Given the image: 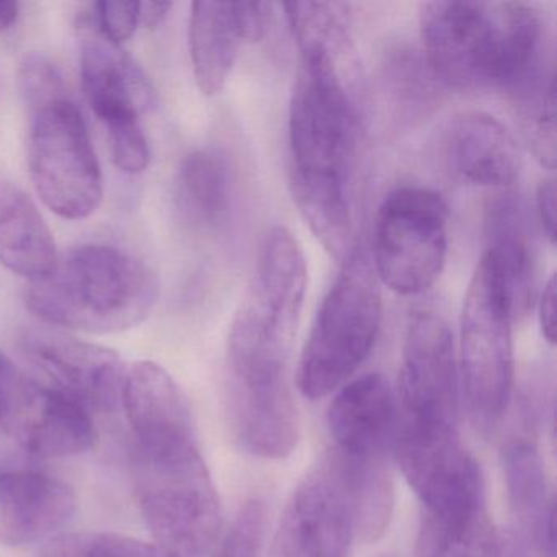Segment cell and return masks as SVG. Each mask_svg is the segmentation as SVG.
<instances>
[{
  "label": "cell",
  "instance_id": "obj_3",
  "mask_svg": "<svg viewBox=\"0 0 557 557\" xmlns=\"http://www.w3.org/2000/svg\"><path fill=\"white\" fill-rule=\"evenodd\" d=\"M420 35L426 64L453 89L515 97L547 73L543 14L528 2H426Z\"/></svg>",
  "mask_w": 557,
  "mask_h": 557
},
{
  "label": "cell",
  "instance_id": "obj_28",
  "mask_svg": "<svg viewBox=\"0 0 557 557\" xmlns=\"http://www.w3.org/2000/svg\"><path fill=\"white\" fill-rule=\"evenodd\" d=\"M90 9L100 34L113 44H125L138 28L139 2H97Z\"/></svg>",
  "mask_w": 557,
  "mask_h": 557
},
{
  "label": "cell",
  "instance_id": "obj_2",
  "mask_svg": "<svg viewBox=\"0 0 557 557\" xmlns=\"http://www.w3.org/2000/svg\"><path fill=\"white\" fill-rule=\"evenodd\" d=\"M360 99L361 87L331 64L301 57L289 100V187L299 213L334 259L351 252Z\"/></svg>",
  "mask_w": 557,
  "mask_h": 557
},
{
  "label": "cell",
  "instance_id": "obj_23",
  "mask_svg": "<svg viewBox=\"0 0 557 557\" xmlns=\"http://www.w3.org/2000/svg\"><path fill=\"white\" fill-rule=\"evenodd\" d=\"M182 210L194 223L213 230L230 216L233 178L224 156L211 149L188 152L177 177Z\"/></svg>",
  "mask_w": 557,
  "mask_h": 557
},
{
  "label": "cell",
  "instance_id": "obj_18",
  "mask_svg": "<svg viewBox=\"0 0 557 557\" xmlns=\"http://www.w3.org/2000/svg\"><path fill=\"white\" fill-rule=\"evenodd\" d=\"M76 511V492L61 479L27 469L0 471V544L47 543Z\"/></svg>",
  "mask_w": 557,
  "mask_h": 557
},
{
  "label": "cell",
  "instance_id": "obj_32",
  "mask_svg": "<svg viewBox=\"0 0 557 557\" xmlns=\"http://www.w3.org/2000/svg\"><path fill=\"white\" fill-rule=\"evenodd\" d=\"M172 4H162V2H141L139 4V25L148 28V30H156L164 24L171 12Z\"/></svg>",
  "mask_w": 557,
  "mask_h": 557
},
{
  "label": "cell",
  "instance_id": "obj_17",
  "mask_svg": "<svg viewBox=\"0 0 557 557\" xmlns=\"http://www.w3.org/2000/svg\"><path fill=\"white\" fill-rule=\"evenodd\" d=\"M327 425L332 453L347 461H387L397 432V404L389 381L380 373L345 383L332 399Z\"/></svg>",
  "mask_w": 557,
  "mask_h": 557
},
{
  "label": "cell",
  "instance_id": "obj_25",
  "mask_svg": "<svg viewBox=\"0 0 557 557\" xmlns=\"http://www.w3.org/2000/svg\"><path fill=\"white\" fill-rule=\"evenodd\" d=\"M37 557H175L158 543L109 531L61 533L44 544Z\"/></svg>",
  "mask_w": 557,
  "mask_h": 557
},
{
  "label": "cell",
  "instance_id": "obj_22",
  "mask_svg": "<svg viewBox=\"0 0 557 557\" xmlns=\"http://www.w3.org/2000/svg\"><path fill=\"white\" fill-rule=\"evenodd\" d=\"M57 257L53 234L37 205L0 177V263L32 282L50 272Z\"/></svg>",
  "mask_w": 557,
  "mask_h": 557
},
{
  "label": "cell",
  "instance_id": "obj_7",
  "mask_svg": "<svg viewBox=\"0 0 557 557\" xmlns=\"http://www.w3.org/2000/svg\"><path fill=\"white\" fill-rule=\"evenodd\" d=\"M132 451L133 487L154 543L175 557H207L221 504L194 425L133 436Z\"/></svg>",
  "mask_w": 557,
  "mask_h": 557
},
{
  "label": "cell",
  "instance_id": "obj_21",
  "mask_svg": "<svg viewBox=\"0 0 557 557\" xmlns=\"http://www.w3.org/2000/svg\"><path fill=\"white\" fill-rule=\"evenodd\" d=\"M508 504L518 536L541 557H554V495L540 451L528 440H511L502 451Z\"/></svg>",
  "mask_w": 557,
  "mask_h": 557
},
{
  "label": "cell",
  "instance_id": "obj_31",
  "mask_svg": "<svg viewBox=\"0 0 557 557\" xmlns=\"http://www.w3.org/2000/svg\"><path fill=\"white\" fill-rule=\"evenodd\" d=\"M540 324L544 338L549 344L556 342V276H550L541 293Z\"/></svg>",
  "mask_w": 557,
  "mask_h": 557
},
{
  "label": "cell",
  "instance_id": "obj_16",
  "mask_svg": "<svg viewBox=\"0 0 557 557\" xmlns=\"http://www.w3.org/2000/svg\"><path fill=\"white\" fill-rule=\"evenodd\" d=\"M81 79L90 109L109 126L139 120L156 106V90L145 71L123 50L103 37L92 9L79 17Z\"/></svg>",
  "mask_w": 557,
  "mask_h": 557
},
{
  "label": "cell",
  "instance_id": "obj_20",
  "mask_svg": "<svg viewBox=\"0 0 557 557\" xmlns=\"http://www.w3.org/2000/svg\"><path fill=\"white\" fill-rule=\"evenodd\" d=\"M485 253L494 259L507 285L515 319L531 309L536 286L533 224L520 195H495L485 211Z\"/></svg>",
  "mask_w": 557,
  "mask_h": 557
},
{
  "label": "cell",
  "instance_id": "obj_14",
  "mask_svg": "<svg viewBox=\"0 0 557 557\" xmlns=\"http://www.w3.org/2000/svg\"><path fill=\"white\" fill-rule=\"evenodd\" d=\"M22 350L47 386L86 412H112L122 404L128 367L110 348L35 332L24 338Z\"/></svg>",
  "mask_w": 557,
  "mask_h": 557
},
{
  "label": "cell",
  "instance_id": "obj_11",
  "mask_svg": "<svg viewBox=\"0 0 557 557\" xmlns=\"http://www.w3.org/2000/svg\"><path fill=\"white\" fill-rule=\"evenodd\" d=\"M0 432L44 458L83 455L96 445L90 413L0 351Z\"/></svg>",
  "mask_w": 557,
  "mask_h": 557
},
{
  "label": "cell",
  "instance_id": "obj_1",
  "mask_svg": "<svg viewBox=\"0 0 557 557\" xmlns=\"http://www.w3.org/2000/svg\"><path fill=\"white\" fill-rule=\"evenodd\" d=\"M306 285L301 246L286 227H273L263 237L227 341L226 413L234 438L249 451H280L298 436V409L286 370Z\"/></svg>",
  "mask_w": 557,
  "mask_h": 557
},
{
  "label": "cell",
  "instance_id": "obj_4",
  "mask_svg": "<svg viewBox=\"0 0 557 557\" xmlns=\"http://www.w3.org/2000/svg\"><path fill=\"white\" fill-rule=\"evenodd\" d=\"M396 458L420 502L417 557H484L495 531L488 523L481 469L458 426L403 420Z\"/></svg>",
  "mask_w": 557,
  "mask_h": 557
},
{
  "label": "cell",
  "instance_id": "obj_13",
  "mask_svg": "<svg viewBox=\"0 0 557 557\" xmlns=\"http://www.w3.org/2000/svg\"><path fill=\"white\" fill-rule=\"evenodd\" d=\"M458 381L448 324L433 309H419L404 341L399 374L404 420L458 425Z\"/></svg>",
  "mask_w": 557,
  "mask_h": 557
},
{
  "label": "cell",
  "instance_id": "obj_10",
  "mask_svg": "<svg viewBox=\"0 0 557 557\" xmlns=\"http://www.w3.org/2000/svg\"><path fill=\"white\" fill-rule=\"evenodd\" d=\"M449 208L430 188L404 185L391 191L373 234L374 272L399 295H420L442 275L448 252Z\"/></svg>",
  "mask_w": 557,
  "mask_h": 557
},
{
  "label": "cell",
  "instance_id": "obj_24",
  "mask_svg": "<svg viewBox=\"0 0 557 557\" xmlns=\"http://www.w3.org/2000/svg\"><path fill=\"white\" fill-rule=\"evenodd\" d=\"M521 129L534 158L543 168L556 165V81L554 73L513 97Z\"/></svg>",
  "mask_w": 557,
  "mask_h": 557
},
{
  "label": "cell",
  "instance_id": "obj_8",
  "mask_svg": "<svg viewBox=\"0 0 557 557\" xmlns=\"http://www.w3.org/2000/svg\"><path fill=\"white\" fill-rule=\"evenodd\" d=\"M381 321L383 293L370 253L351 250L302 347L296 371L302 396L318 400L341 389L370 357Z\"/></svg>",
  "mask_w": 557,
  "mask_h": 557
},
{
  "label": "cell",
  "instance_id": "obj_30",
  "mask_svg": "<svg viewBox=\"0 0 557 557\" xmlns=\"http://www.w3.org/2000/svg\"><path fill=\"white\" fill-rule=\"evenodd\" d=\"M531 547L513 531H495L484 557H533Z\"/></svg>",
  "mask_w": 557,
  "mask_h": 557
},
{
  "label": "cell",
  "instance_id": "obj_12",
  "mask_svg": "<svg viewBox=\"0 0 557 557\" xmlns=\"http://www.w3.org/2000/svg\"><path fill=\"white\" fill-rule=\"evenodd\" d=\"M355 534L350 494L327 453L293 491L269 557H348Z\"/></svg>",
  "mask_w": 557,
  "mask_h": 557
},
{
  "label": "cell",
  "instance_id": "obj_5",
  "mask_svg": "<svg viewBox=\"0 0 557 557\" xmlns=\"http://www.w3.org/2000/svg\"><path fill=\"white\" fill-rule=\"evenodd\" d=\"M18 89L28 109V169L35 190L64 220L96 213L103 177L89 128L60 67L32 53L18 67Z\"/></svg>",
  "mask_w": 557,
  "mask_h": 557
},
{
  "label": "cell",
  "instance_id": "obj_19",
  "mask_svg": "<svg viewBox=\"0 0 557 557\" xmlns=\"http://www.w3.org/2000/svg\"><path fill=\"white\" fill-rule=\"evenodd\" d=\"M440 152L455 177L479 187H511L520 178L523 158L504 123L484 112L455 116L443 129Z\"/></svg>",
  "mask_w": 557,
  "mask_h": 557
},
{
  "label": "cell",
  "instance_id": "obj_29",
  "mask_svg": "<svg viewBox=\"0 0 557 557\" xmlns=\"http://www.w3.org/2000/svg\"><path fill=\"white\" fill-rule=\"evenodd\" d=\"M536 213L541 230L549 243L556 244V182L544 178L537 187Z\"/></svg>",
  "mask_w": 557,
  "mask_h": 557
},
{
  "label": "cell",
  "instance_id": "obj_33",
  "mask_svg": "<svg viewBox=\"0 0 557 557\" xmlns=\"http://www.w3.org/2000/svg\"><path fill=\"white\" fill-rule=\"evenodd\" d=\"M18 18V4L0 0V32L9 30Z\"/></svg>",
  "mask_w": 557,
  "mask_h": 557
},
{
  "label": "cell",
  "instance_id": "obj_27",
  "mask_svg": "<svg viewBox=\"0 0 557 557\" xmlns=\"http://www.w3.org/2000/svg\"><path fill=\"white\" fill-rule=\"evenodd\" d=\"M106 128L116 168L126 174H143L151 161V149L139 120L113 123Z\"/></svg>",
  "mask_w": 557,
  "mask_h": 557
},
{
  "label": "cell",
  "instance_id": "obj_6",
  "mask_svg": "<svg viewBox=\"0 0 557 557\" xmlns=\"http://www.w3.org/2000/svg\"><path fill=\"white\" fill-rule=\"evenodd\" d=\"M158 298V276L143 260L100 244L58 253L50 272L27 286V306L37 318L89 334L136 327Z\"/></svg>",
  "mask_w": 557,
  "mask_h": 557
},
{
  "label": "cell",
  "instance_id": "obj_9",
  "mask_svg": "<svg viewBox=\"0 0 557 557\" xmlns=\"http://www.w3.org/2000/svg\"><path fill=\"white\" fill-rule=\"evenodd\" d=\"M507 285L491 256L482 253L466 292L459 327L462 393L475 425L492 430L513 391V325Z\"/></svg>",
  "mask_w": 557,
  "mask_h": 557
},
{
  "label": "cell",
  "instance_id": "obj_26",
  "mask_svg": "<svg viewBox=\"0 0 557 557\" xmlns=\"http://www.w3.org/2000/svg\"><path fill=\"white\" fill-rule=\"evenodd\" d=\"M265 521V504L260 498L247 500L227 530L216 557H262Z\"/></svg>",
  "mask_w": 557,
  "mask_h": 557
},
{
  "label": "cell",
  "instance_id": "obj_15",
  "mask_svg": "<svg viewBox=\"0 0 557 557\" xmlns=\"http://www.w3.org/2000/svg\"><path fill=\"white\" fill-rule=\"evenodd\" d=\"M273 5L263 2H194L188 47L195 81L205 96L226 87L244 44L262 40L272 25Z\"/></svg>",
  "mask_w": 557,
  "mask_h": 557
}]
</instances>
